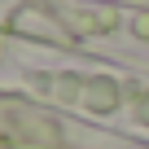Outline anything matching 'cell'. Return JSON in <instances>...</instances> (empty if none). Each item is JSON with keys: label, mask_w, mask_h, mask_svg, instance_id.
Wrapping results in <instances>:
<instances>
[{"label": "cell", "mask_w": 149, "mask_h": 149, "mask_svg": "<svg viewBox=\"0 0 149 149\" xmlns=\"http://www.w3.org/2000/svg\"><path fill=\"white\" fill-rule=\"evenodd\" d=\"M84 92H88V105H92V110H101V114L118 105V88H114L110 79H88V84H84Z\"/></svg>", "instance_id": "obj_1"}, {"label": "cell", "mask_w": 149, "mask_h": 149, "mask_svg": "<svg viewBox=\"0 0 149 149\" xmlns=\"http://www.w3.org/2000/svg\"><path fill=\"white\" fill-rule=\"evenodd\" d=\"M70 22L79 26V31H110V26L118 22V13H114V9H101V13H74Z\"/></svg>", "instance_id": "obj_2"}, {"label": "cell", "mask_w": 149, "mask_h": 149, "mask_svg": "<svg viewBox=\"0 0 149 149\" xmlns=\"http://www.w3.org/2000/svg\"><path fill=\"white\" fill-rule=\"evenodd\" d=\"M132 31H136V35H140V40H149V13H140V18H136V22H132Z\"/></svg>", "instance_id": "obj_3"}, {"label": "cell", "mask_w": 149, "mask_h": 149, "mask_svg": "<svg viewBox=\"0 0 149 149\" xmlns=\"http://www.w3.org/2000/svg\"><path fill=\"white\" fill-rule=\"evenodd\" d=\"M136 114H140V118L149 123V97H140V105H136Z\"/></svg>", "instance_id": "obj_4"}]
</instances>
